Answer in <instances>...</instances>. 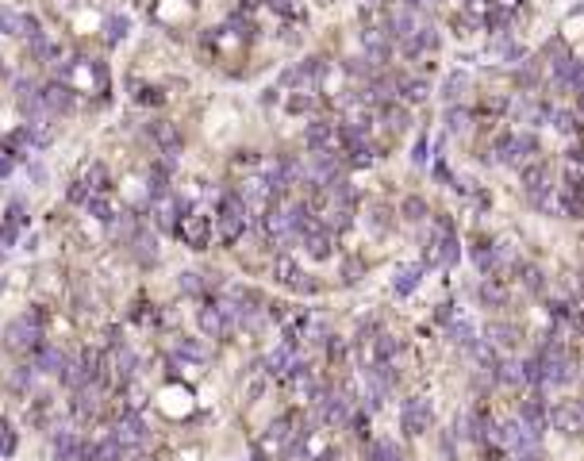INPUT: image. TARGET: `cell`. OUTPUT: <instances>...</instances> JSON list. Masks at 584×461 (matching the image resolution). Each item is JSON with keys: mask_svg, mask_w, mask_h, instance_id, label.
Masks as SVG:
<instances>
[{"mask_svg": "<svg viewBox=\"0 0 584 461\" xmlns=\"http://www.w3.org/2000/svg\"><path fill=\"white\" fill-rule=\"evenodd\" d=\"M534 154H539V139H534L531 131H515V135L496 139V162H504V166L523 169V166L534 162Z\"/></svg>", "mask_w": 584, "mask_h": 461, "instance_id": "6da1fadb", "label": "cell"}, {"mask_svg": "<svg viewBox=\"0 0 584 461\" xmlns=\"http://www.w3.org/2000/svg\"><path fill=\"white\" fill-rule=\"evenodd\" d=\"M523 177V196L542 212H553V185H550V166L546 162H531L519 169Z\"/></svg>", "mask_w": 584, "mask_h": 461, "instance_id": "7a4b0ae2", "label": "cell"}, {"mask_svg": "<svg viewBox=\"0 0 584 461\" xmlns=\"http://www.w3.org/2000/svg\"><path fill=\"white\" fill-rule=\"evenodd\" d=\"M39 342H43V312L31 308V312H23L8 327V346H12V350H35Z\"/></svg>", "mask_w": 584, "mask_h": 461, "instance_id": "3957f363", "label": "cell"}, {"mask_svg": "<svg viewBox=\"0 0 584 461\" xmlns=\"http://www.w3.org/2000/svg\"><path fill=\"white\" fill-rule=\"evenodd\" d=\"M247 219H250V215H247V208H242L239 196H223V200H220V223H215V234H220V239L231 246V242L247 231Z\"/></svg>", "mask_w": 584, "mask_h": 461, "instance_id": "277c9868", "label": "cell"}, {"mask_svg": "<svg viewBox=\"0 0 584 461\" xmlns=\"http://www.w3.org/2000/svg\"><path fill=\"white\" fill-rule=\"evenodd\" d=\"M173 231H177V239H181L188 250H204V246L212 242V234H215L212 219H208V215H200V212H188V215H181Z\"/></svg>", "mask_w": 584, "mask_h": 461, "instance_id": "5b68a950", "label": "cell"}, {"mask_svg": "<svg viewBox=\"0 0 584 461\" xmlns=\"http://www.w3.org/2000/svg\"><path fill=\"white\" fill-rule=\"evenodd\" d=\"M108 435H112V438H116V442H119V446H124V450H127V454H135V450H139V446H146V442H150V427H146V423H143V419H139V416H135V411H127V416H124V419H119V423H116V427H112V430H108Z\"/></svg>", "mask_w": 584, "mask_h": 461, "instance_id": "8992f818", "label": "cell"}, {"mask_svg": "<svg viewBox=\"0 0 584 461\" xmlns=\"http://www.w3.org/2000/svg\"><path fill=\"white\" fill-rule=\"evenodd\" d=\"M553 430H565V435H577L584 430V400H558L550 408V416H546Z\"/></svg>", "mask_w": 584, "mask_h": 461, "instance_id": "52a82bcc", "label": "cell"}, {"mask_svg": "<svg viewBox=\"0 0 584 461\" xmlns=\"http://www.w3.org/2000/svg\"><path fill=\"white\" fill-rule=\"evenodd\" d=\"M400 423H404V430H408V435H423V430H431V423H435L431 400H423V396L404 400V408H400Z\"/></svg>", "mask_w": 584, "mask_h": 461, "instance_id": "ba28073f", "label": "cell"}, {"mask_svg": "<svg viewBox=\"0 0 584 461\" xmlns=\"http://www.w3.org/2000/svg\"><path fill=\"white\" fill-rule=\"evenodd\" d=\"M546 416H550V403H546V396H542V389H534L531 396H523V403H519V423L526 430H534V435H542L550 423H546Z\"/></svg>", "mask_w": 584, "mask_h": 461, "instance_id": "9c48e42d", "label": "cell"}, {"mask_svg": "<svg viewBox=\"0 0 584 461\" xmlns=\"http://www.w3.org/2000/svg\"><path fill=\"white\" fill-rule=\"evenodd\" d=\"M39 100H43V112L46 116H65V112L73 108V89L70 85H62V81H50V85H43L39 89Z\"/></svg>", "mask_w": 584, "mask_h": 461, "instance_id": "30bf717a", "label": "cell"}, {"mask_svg": "<svg viewBox=\"0 0 584 461\" xmlns=\"http://www.w3.org/2000/svg\"><path fill=\"white\" fill-rule=\"evenodd\" d=\"M300 246L312 254V258L323 261V258H331V254H335V231H327L323 223H315V227L308 231L304 239H300Z\"/></svg>", "mask_w": 584, "mask_h": 461, "instance_id": "8fae6325", "label": "cell"}, {"mask_svg": "<svg viewBox=\"0 0 584 461\" xmlns=\"http://www.w3.org/2000/svg\"><path fill=\"white\" fill-rule=\"evenodd\" d=\"M304 139H308L312 150H335L338 146V127L331 124V119H312L308 131H304Z\"/></svg>", "mask_w": 584, "mask_h": 461, "instance_id": "7c38bea8", "label": "cell"}, {"mask_svg": "<svg viewBox=\"0 0 584 461\" xmlns=\"http://www.w3.org/2000/svg\"><path fill=\"white\" fill-rule=\"evenodd\" d=\"M277 281H281V285H288V288H296V293H315V285L304 277V273H300L296 261L285 258V254L277 258Z\"/></svg>", "mask_w": 584, "mask_h": 461, "instance_id": "4fadbf2b", "label": "cell"}, {"mask_svg": "<svg viewBox=\"0 0 584 461\" xmlns=\"http://www.w3.org/2000/svg\"><path fill=\"white\" fill-rule=\"evenodd\" d=\"M81 446L85 438L77 435V430H54V457L58 461H81Z\"/></svg>", "mask_w": 584, "mask_h": 461, "instance_id": "5bb4252c", "label": "cell"}, {"mask_svg": "<svg viewBox=\"0 0 584 461\" xmlns=\"http://www.w3.org/2000/svg\"><path fill=\"white\" fill-rule=\"evenodd\" d=\"M396 97L404 100V104H423V100L431 97V85L423 77H400L396 81Z\"/></svg>", "mask_w": 584, "mask_h": 461, "instance_id": "9a60e30c", "label": "cell"}, {"mask_svg": "<svg viewBox=\"0 0 584 461\" xmlns=\"http://www.w3.org/2000/svg\"><path fill=\"white\" fill-rule=\"evenodd\" d=\"M227 327H231V323H227V315L220 312V304H204V308H200V331L208 335V338H220Z\"/></svg>", "mask_w": 584, "mask_h": 461, "instance_id": "2e32d148", "label": "cell"}, {"mask_svg": "<svg viewBox=\"0 0 584 461\" xmlns=\"http://www.w3.org/2000/svg\"><path fill=\"white\" fill-rule=\"evenodd\" d=\"M488 338L485 342H492L496 350H512L515 342H519V327H512V323H488Z\"/></svg>", "mask_w": 584, "mask_h": 461, "instance_id": "e0dca14e", "label": "cell"}, {"mask_svg": "<svg viewBox=\"0 0 584 461\" xmlns=\"http://www.w3.org/2000/svg\"><path fill=\"white\" fill-rule=\"evenodd\" d=\"M266 369L273 377H288L292 369H296V350H288V346H281V350H273L266 357Z\"/></svg>", "mask_w": 584, "mask_h": 461, "instance_id": "ac0fdd59", "label": "cell"}, {"mask_svg": "<svg viewBox=\"0 0 584 461\" xmlns=\"http://www.w3.org/2000/svg\"><path fill=\"white\" fill-rule=\"evenodd\" d=\"M419 281H423V266H400L392 288H396V296H411L419 288Z\"/></svg>", "mask_w": 584, "mask_h": 461, "instance_id": "d6986e66", "label": "cell"}, {"mask_svg": "<svg viewBox=\"0 0 584 461\" xmlns=\"http://www.w3.org/2000/svg\"><path fill=\"white\" fill-rule=\"evenodd\" d=\"M465 89H469V73L454 70L446 81H442V100H446V104H458V100L465 97Z\"/></svg>", "mask_w": 584, "mask_h": 461, "instance_id": "ffe728a7", "label": "cell"}, {"mask_svg": "<svg viewBox=\"0 0 584 461\" xmlns=\"http://www.w3.org/2000/svg\"><path fill=\"white\" fill-rule=\"evenodd\" d=\"M480 300H485L488 308H504L507 304V288L500 277H485V285H480Z\"/></svg>", "mask_w": 584, "mask_h": 461, "instance_id": "44dd1931", "label": "cell"}, {"mask_svg": "<svg viewBox=\"0 0 584 461\" xmlns=\"http://www.w3.org/2000/svg\"><path fill=\"white\" fill-rule=\"evenodd\" d=\"M381 119H384V124H389L392 131H408V124H411L408 108H404V104H396V100H389V104H381Z\"/></svg>", "mask_w": 584, "mask_h": 461, "instance_id": "7402d4cb", "label": "cell"}, {"mask_svg": "<svg viewBox=\"0 0 584 461\" xmlns=\"http://www.w3.org/2000/svg\"><path fill=\"white\" fill-rule=\"evenodd\" d=\"M85 208H89L92 212V219H100V223H116L119 219V215H116V204H112L108 200V196H89V204H85Z\"/></svg>", "mask_w": 584, "mask_h": 461, "instance_id": "603a6c76", "label": "cell"}, {"mask_svg": "<svg viewBox=\"0 0 584 461\" xmlns=\"http://www.w3.org/2000/svg\"><path fill=\"white\" fill-rule=\"evenodd\" d=\"M450 338H454L458 346H465V350H473V346L480 342V338H477V331H473V323H469V319H454V323H450Z\"/></svg>", "mask_w": 584, "mask_h": 461, "instance_id": "cb8c5ba5", "label": "cell"}, {"mask_svg": "<svg viewBox=\"0 0 584 461\" xmlns=\"http://www.w3.org/2000/svg\"><path fill=\"white\" fill-rule=\"evenodd\" d=\"M550 124L558 127L561 135H577V131H580V116H577V112H558V108H553L550 112Z\"/></svg>", "mask_w": 584, "mask_h": 461, "instance_id": "d4e9b609", "label": "cell"}, {"mask_svg": "<svg viewBox=\"0 0 584 461\" xmlns=\"http://www.w3.org/2000/svg\"><path fill=\"white\" fill-rule=\"evenodd\" d=\"M446 131H450V135H465V131H469V112L458 108V104H450V112H446Z\"/></svg>", "mask_w": 584, "mask_h": 461, "instance_id": "484cf974", "label": "cell"}, {"mask_svg": "<svg viewBox=\"0 0 584 461\" xmlns=\"http://www.w3.org/2000/svg\"><path fill=\"white\" fill-rule=\"evenodd\" d=\"M181 288H185V293H193V296H204V293H208V277L196 273V269H188V273H181Z\"/></svg>", "mask_w": 584, "mask_h": 461, "instance_id": "4316f807", "label": "cell"}, {"mask_svg": "<svg viewBox=\"0 0 584 461\" xmlns=\"http://www.w3.org/2000/svg\"><path fill=\"white\" fill-rule=\"evenodd\" d=\"M400 212H404V219H408V223H423V219H427V200H419V196H408Z\"/></svg>", "mask_w": 584, "mask_h": 461, "instance_id": "83f0119b", "label": "cell"}, {"mask_svg": "<svg viewBox=\"0 0 584 461\" xmlns=\"http://www.w3.org/2000/svg\"><path fill=\"white\" fill-rule=\"evenodd\" d=\"M135 254H139V261H143V266H154V261H158L154 239H150V234H135Z\"/></svg>", "mask_w": 584, "mask_h": 461, "instance_id": "f1b7e54d", "label": "cell"}, {"mask_svg": "<svg viewBox=\"0 0 584 461\" xmlns=\"http://www.w3.org/2000/svg\"><path fill=\"white\" fill-rule=\"evenodd\" d=\"M104 35H108L112 46L124 43V35H127V16H108V20H104Z\"/></svg>", "mask_w": 584, "mask_h": 461, "instance_id": "f546056e", "label": "cell"}, {"mask_svg": "<svg viewBox=\"0 0 584 461\" xmlns=\"http://www.w3.org/2000/svg\"><path fill=\"white\" fill-rule=\"evenodd\" d=\"M135 104H150V108H158V104H166V92H162V89H154V85H143V89H135Z\"/></svg>", "mask_w": 584, "mask_h": 461, "instance_id": "4dcf8cb0", "label": "cell"}, {"mask_svg": "<svg viewBox=\"0 0 584 461\" xmlns=\"http://www.w3.org/2000/svg\"><path fill=\"white\" fill-rule=\"evenodd\" d=\"M373 461H400V450H396V442H389V438H377V442H373Z\"/></svg>", "mask_w": 584, "mask_h": 461, "instance_id": "1f68e13d", "label": "cell"}, {"mask_svg": "<svg viewBox=\"0 0 584 461\" xmlns=\"http://www.w3.org/2000/svg\"><path fill=\"white\" fill-rule=\"evenodd\" d=\"M519 277H523V285L531 288V293H542V288H546L542 269H534V266H519Z\"/></svg>", "mask_w": 584, "mask_h": 461, "instance_id": "d6a6232c", "label": "cell"}, {"mask_svg": "<svg viewBox=\"0 0 584 461\" xmlns=\"http://www.w3.org/2000/svg\"><path fill=\"white\" fill-rule=\"evenodd\" d=\"M169 166L162 162V166H158L154 169V173H150V196H158V200H162V196H166V181H169Z\"/></svg>", "mask_w": 584, "mask_h": 461, "instance_id": "836d02e7", "label": "cell"}, {"mask_svg": "<svg viewBox=\"0 0 584 461\" xmlns=\"http://www.w3.org/2000/svg\"><path fill=\"white\" fill-rule=\"evenodd\" d=\"M0 31H4V35H20V12L0 8Z\"/></svg>", "mask_w": 584, "mask_h": 461, "instance_id": "e575fe53", "label": "cell"}, {"mask_svg": "<svg viewBox=\"0 0 584 461\" xmlns=\"http://www.w3.org/2000/svg\"><path fill=\"white\" fill-rule=\"evenodd\" d=\"M277 16H292V20H300V0H266Z\"/></svg>", "mask_w": 584, "mask_h": 461, "instance_id": "d590c367", "label": "cell"}, {"mask_svg": "<svg viewBox=\"0 0 584 461\" xmlns=\"http://www.w3.org/2000/svg\"><path fill=\"white\" fill-rule=\"evenodd\" d=\"M85 185H89V192H104V189H108L104 166H92V169H89V181H85Z\"/></svg>", "mask_w": 584, "mask_h": 461, "instance_id": "8d00e7d4", "label": "cell"}, {"mask_svg": "<svg viewBox=\"0 0 584 461\" xmlns=\"http://www.w3.org/2000/svg\"><path fill=\"white\" fill-rule=\"evenodd\" d=\"M89 185H85V181H73L70 185V189H65V200H70V204H89Z\"/></svg>", "mask_w": 584, "mask_h": 461, "instance_id": "74e56055", "label": "cell"}, {"mask_svg": "<svg viewBox=\"0 0 584 461\" xmlns=\"http://www.w3.org/2000/svg\"><path fill=\"white\" fill-rule=\"evenodd\" d=\"M315 108V97H308V92H300V97L288 100V112H312Z\"/></svg>", "mask_w": 584, "mask_h": 461, "instance_id": "f35d334b", "label": "cell"}, {"mask_svg": "<svg viewBox=\"0 0 584 461\" xmlns=\"http://www.w3.org/2000/svg\"><path fill=\"white\" fill-rule=\"evenodd\" d=\"M177 354L181 357H193V362H204V350L196 342H177Z\"/></svg>", "mask_w": 584, "mask_h": 461, "instance_id": "ab89813d", "label": "cell"}, {"mask_svg": "<svg viewBox=\"0 0 584 461\" xmlns=\"http://www.w3.org/2000/svg\"><path fill=\"white\" fill-rule=\"evenodd\" d=\"M31 377H35V369H31V365H23V369H16V373H12V384L27 389V384H31Z\"/></svg>", "mask_w": 584, "mask_h": 461, "instance_id": "60d3db41", "label": "cell"}, {"mask_svg": "<svg viewBox=\"0 0 584 461\" xmlns=\"http://www.w3.org/2000/svg\"><path fill=\"white\" fill-rule=\"evenodd\" d=\"M12 450H16V438L8 435V427L0 423V454H12Z\"/></svg>", "mask_w": 584, "mask_h": 461, "instance_id": "b9f144b4", "label": "cell"}, {"mask_svg": "<svg viewBox=\"0 0 584 461\" xmlns=\"http://www.w3.org/2000/svg\"><path fill=\"white\" fill-rule=\"evenodd\" d=\"M454 319H458L454 304H442V308H438V323H446V327H450V323H454Z\"/></svg>", "mask_w": 584, "mask_h": 461, "instance_id": "7bdbcfd3", "label": "cell"}, {"mask_svg": "<svg viewBox=\"0 0 584 461\" xmlns=\"http://www.w3.org/2000/svg\"><path fill=\"white\" fill-rule=\"evenodd\" d=\"M373 227H389V208H373Z\"/></svg>", "mask_w": 584, "mask_h": 461, "instance_id": "ee69618b", "label": "cell"}, {"mask_svg": "<svg viewBox=\"0 0 584 461\" xmlns=\"http://www.w3.org/2000/svg\"><path fill=\"white\" fill-rule=\"evenodd\" d=\"M465 8L469 12H485V8L492 12V0H465Z\"/></svg>", "mask_w": 584, "mask_h": 461, "instance_id": "f6af8a7d", "label": "cell"}, {"mask_svg": "<svg viewBox=\"0 0 584 461\" xmlns=\"http://www.w3.org/2000/svg\"><path fill=\"white\" fill-rule=\"evenodd\" d=\"M411 158H416L419 166L427 162V139H419V143H416V154H411Z\"/></svg>", "mask_w": 584, "mask_h": 461, "instance_id": "bcb514c9", "label": "cell"}, {"mask_svg": "<svg viewBox=\"0 0 584 461\" xmlns=\"http://www.w3.org/2000/svg\"><path fill=\"white\" fill-rule=\"evenodd\" d=\"M0 177H12V158H0Z\"/></svg>", "mask_w": 584, "mask_h": 461, "instance_id": "7dc6e473", "label": "cell"}, {"mask_svg": "<svg viewBox=\"0 0 584 461\" xmlns=\"http://www.w3.org/2000/svg\"><path fill=\"white\" fill-rule=\"evenodd\" d=\"M577 116H580V119H584V89H580V92H577Z\"/></svg>", "mask_w": 584, "mask_h": 461, "instance_id": "c3c4849f", "label": "cell"}, {"mask_svg": "<svg viewBox=\"0 0 584 461\" xmlns=\"http://www.w3.org/2000/svg\"><path fill=\"white\" fill-rule=\"evenodd\" d=\"M0 288H4V285H0Z\"/></svg>", "mask_w": 584, "mask_h": 461, "instance_id": "681fc988", "label": "cell"}]
</instances>
